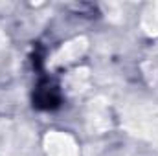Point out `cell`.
Returning a JSON list of instances; mask_svg holds the SVG:
<instances>
[{"label": "cell", "instance_id": "cell-1", "mask_svg": "<svg viewBox=\"0 0 158 156\" xmlns=\"http://www.w3.org/2000/svg\"><path fill=\"white\" fill-rule=\"evenodd\" d=\"M35 105L39 109H55L59 105V92L50 84V81H42L37 88Z\"/></svg>", "mask_w": 158, "mask_h": 156}]
</instances>
